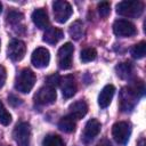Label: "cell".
<instances>
[{"label":"cell","mask_w":146,"mask_h":146,"mask_svg":"<svg viewBox=\"0 0 146 146\" xmlns=\"http://www.w3.org/2000/svg\"><path fill=\"white\" fill-rule=\"evenodd\" d=\"M96 146H112V144H111V141H110L108 139H103V140H100Z\"/></svg>","instance_id":"obj_28"},{"label":"cell","mask_w":146,"mask_h":146,"mask_svg":"<svg viewBox=\"0 0 146 146\" xmlns=\"http://www.w3.org/2000/svg\"><path fill=\"white\" fill-rule=\"evenodd\" d=\"M6 78H7V72H6V68L0 65V88L3 87L5 82H6Z\"/></svg>","instance_id":"obj_26"},{"label":"cell","mask_w":146,"mask_h":146,"mask_svg":"<svg viewBox=\"0 0 146 146\" xmlns=\"http://www.w3.org/2000/svg\"><path fill=\"white\" fill-rule=\"evenodd\" d=\"M116 71H117V75L122 79H125L128 78L130 74H131V71H132V67L130 65V63H121L117 67H116Z\"/></svg>","instance_id":"obj_22"},{"label":"cell","mask_w":146,"mask_h":146,"mask_svg":"<svg viewBox=\"0 0 146 146\" xmlns=\"http://www.w3.org/2000/svg\"><path fill=\"white\" fill-rule=\"evenodd\" d=\"M74 47L71 42L64 43L57 52V62L58 66L62 70H68L72 67V59H73Z\"/></svg>","instance_id":"obj_4"},{"label":"cell","mask_w":146,"mask_h":146,"mask_svg":"<svg viewBox=\"0 0 146 146\" xmlns=\"http://www.w3.org/2000/svg\"><path fill=\"white\" fill-rule=\"evenodd\" d=\"M75 127H76L75 121H74V119L71 117L70 115L63 116V117L59 120V122H58V128H59L62 131L67 132V133L73 132V131L75 130Z\"/></svg>","instance_id":"obj_17"},{"label":"cell","mask_w":146,"mask_h":146,"mask_svg":"<svg viewBox=\"0 0 146 146\" xmlns=\"http://www.w3.org/2000/svg\"><path fill=\"white\" fill-rule=\"evenodd\" d=\"M42 145H43V146H65L63 139H62L58 135H54V133L47 135V136L43 138Z\"/></svg>","instance_id":"obj_19"},{"label":"cell","mask_w":146,"mask_h":146,"mask_svg":"<svg viewBox=\"0 0 146 146\" xmlns=\"http://www.w3.org/2000/svg\"><path fill=\"white\" fill-rule=\"evenodd\" d=\"M56 97H57L56 88L44 84L36 91L34 96V102L38 105H50L56 100Z\"/></svg>","instance_id":"obj_6"},{"label":"cell","mask_w":146,"mask_h":146,"mask_svg":"<svg viewBox=\"0 0 146 146\" xmlns=\"http://www.w3.org/2000/svg\"><path fill=\"white\" fill-rule=\"evenodd\" d=\"M32 21L34 25L40 30L47 29V26L49 25L48 14L43 8H38L32 13Z\"/></svg>","instance_id":"obj_14"},{"label":"cell","mask_w":146,"mask_h":146,"mask_svg":"<svg viewBox=\"0 0 146 146\" xmlns=\"http://www.w3.org/2000/svg\"><path fill=\"white\" fill-rule=\"evenodd\" d=\"M146 144H145V139L144 138H141L139 141H138V144H137V146H145Z\"/></svg>","instance_id":"obj_29"},{"label":"cell","mask_w":146,"mask_h":146,"mask_svg":"<svg viewBox=\"0 0 146 146\" xmlns=\"http://www.w3.org/2000/svg\"><path fill=\"white\" fill-rule=\"evenodd\" d=\"M31 62L38 68H42V67L48 66V64L50 62V52H49V50L47 48H43V47L36 48L32 52Z\"/></svg>","instance_id":"obj_11"},{"label":"cell","mask_w":146,"mask_h":146,"mask_svg":"<svg viewBox=\"0 0 146 146\" xmlns=\"http://www.w3.org/2000/svg\"><path fill=\"white\" fill-rule=\"evenodd\" d=\"M52 10H54L55 21L59 24L65 23L73 13L72 6L67 1H64V0H57L52 2Z\"/></svg>","instance_id":"obj_3"},{"label":"cell","mask_w":146,"mask_h":146,"mask_svg":"<svg viewBox=\"0 0 146 146\" xmlns=\"http://www.w3.org/2000/svg\"><path fill=\"white\" fill-rule=\"evenodd\" d=\"M83 33H84V30H83V24L82 22L80 21H75L73 22L70 27H68V34L72 39L74 40H79L83 36Z\"/></svg>","instance_id":"obj_18"},{"label":"cell","mask_w":146,"mask_h":146,"mask_svg":"<svg viewBox=\"0 0 146 146\" xmlns=\"http://www.w3.org/2000/svg\"><path fill=\"white\" fill-rule=\"evenodd\" d=\"M100 128H102V124L98 120L96 119H90L86 125H84V129H83V132L81 133V140L84 143V144H89L90 141H92V139L99 133L100 131Z\"/></svg>","instance_id":"obj_10"},{"label":"cell","mask_w":146,"mask_h":146,"mask_svg":"<svg viewBox=\"0 0 146 146\" xmlns=\"http://www.w3.org/2000/svg\"><path fill=\"white\" fill-rule=\"evenodd\" d=\"M145 54H146V42L145 41H140L131 48V55L136 59L143 58L145 56Z\"/></svg>","instance_id":"obj_20"},{"label":"cell","mask_w":146,"mask_h":146,"mask_svg":"<svg viewBox=\"0 0 146 146\" xmlns=\"http://www.w3.org/2000/svg\"><path fill=\"white\" fill-rule=\"evenodd\" d=\"M114 92H115L114 86H112V84L105 86V87L102 89V91H100V94H99V96H98V105H99L102 108H106V107L111 104L112 98H113V96H114Z\"/></svg>","instance_id":"obj_15"},{"label":"cell","mask_w":146,"mask_h":146,"mask_svg":"<svg viewBox=\"0 0 146 146\" xmlns=\"http://www.w3.org/2000/svg\"><path fill=\"white\" fill-rule=\"evenodd\" d=\"M97 56V51L94 48H86L80 54V59L82 63H89L92 62Z\"/></svg>","instance_id":"obj_21"},{"label":"cell","mask_w":146,"mask_h":146,"mask_svg":"<svg viewBox=\"0 0 146 146\" xmlns=\"http://www.w3.org/2000/svg\"><path fill=\"white\" fill-rule=\"evenodd\" d=\"M13 137L18 146H30L31 128L27 122H19L13 132Z\"/></svg>","instance_id":"obj_5"},{"label":"cell","mask_w":146,"mask_h":146,"mask_svg":"<svg viewBox=\"0 0 146 146\" xmlns=\"http://www.w3.org/2000/svg\"><path fill=\"white\" fill-rule=\"evenodd\" d=\"M59 86H60V89H62V92H63L64 98H71L76 92L75 79L71 74L65 75L64 78H62L59 80Z\"/></svg>","instance_id":"obj_12"},{"label":"cell","mask_w":146,"mask_h":146,"mask_svg":"<svg viewBox=\"0 0 146 146\" xmlns=\"http://www.w3.org/2000/svg\"><path fill=\"white\" fill-rule=\"evenodd\" d=\"M87 112H88V106H87L86 102H83V100L74 102L68 107V115L71 117H73L74 120L82 119L87 114Z\"/></svg>","instance_id":"obj_13"},{"label":"cell","mask_w":146,"mask_h":146,"mask_svg":"<svg viewBox=\"0 0 146 146\" xmlns=\"http://www.w3.org/2000/svg\"><path fill=\"white\" fill-rule=\"evenodd\" d=\"M113 32L117 36H132L137 33L136 26L127 19H116L113 24Z\"/></svg>","instance_id":"obj_9"},{"label":"cell","mask_w":146,"mask_h":146,"mask_svg":"<svg viewBox=\"0 0 146 146\" xmlns=\"http://www.w3.org/2000/svg\"><path fill=\"white\" fill-rule=\"evenodd\" d=\"M26 52V46L22 40L18 39H13L9 44H8V49H7V54L8 57L14 60V62H19L24 58Z\"/></svg>","instance_id":"obj_8"},{"label":"cell","mask_w":146,"mask_h":146,"mask_svg":"<svg viewBox=\"0 0 146 146\" xmlns=\"http://www.w3.org/2000/svg\"><path fill=\"white\" fill-rule=\"evenodd\" d=\"M35 74L30 68H24L19 72V74L16 78L15 88L22 94H27L32 90V88L35 84Z\"/></svg>","instance_id":"obj_2"},{"label":"cell","mask_w":146,"mask_h":146,"mask_svg":"<svg viewBox=\"0 0 146 146\" xmlns=\"http://www.w3.org/2000/svg\"><path fill=\"white\" fill-rule=\"evenodd\" d=\"M59 80H60V78L58 76V74H52V75H50L46 79V84L56 88V86L59 84Z\"/></svg>","instance_id":"obj_25"},{"label":"cell","mask_w":146,"mask_h":146,"mask_svg":"<svg viewBox=\"0 0 146 146\" xmlns=\"http://www.w3.org/2000/svg\"><path fill=\"white\" fill-rule=\"evenodd\" d=\"M98 13L102 17H106L111 13V3L107 1H102L98 3Z\"/></svg>","instance_id":"obj_24"},{"label":"cell","mask_w":146,"mask_h":146,"mask_svg":"<svg viewBox=\"0 0 146 146\" xmlns=\"http://www.w3.org/2000/svg\"><path fill=\"white\" fill-rule=\"evenodd\" d=\"M8 99H9V103H10V104H11L13 106H16V105H19V104L22 103V102H21V99H18V98H17V97H15L14 95H10Z\"/></svg>","instance_id":"obj_27"},{"label":"cell","mask_w":146,"mask_h":146,"mask_svg":"<svg viewBox=\"0 0 146 146\" xmlns=\"http://www.w3.org/2000/svg\"><path fill=\"white\" fill-rule=\"evenodd\" d=\"M0 43H1V41H0Z\"/></svg>","instance_id":"obj_31"},{"label":"cell","mask_w":146,"mask_h":146,"mask_svg":"<svg viewBox=\"0 0 146 146\" xmlns=\"http://www.w3.org/2000/svg\"><path fill=\"white\" fill-rule=\"evenodd\" d=\"M144 11V5L141 1L138 0H129V1H121L116 5V13L121 16L136 18L139 17Z\"/></svg>","instance_id":"obj_1"},{"label":"cell","mask_w":146,"mask_h":146,"mask_svg":"<svg viewBox=\"0 0 146 146\" xmlns=\"http://www.w3.org/2000/svg\"><path fill=\"white\" fill-rule=\"evenodd\" d=\"M1 11H2V3L0 2V13H1Z\"/></svg>","instance_id":"obj_30"},{"label":"cell","mask_w":146,"mask_h":146,"mask_svg":"<svg viewBox=\"0 0 146 146\" xmlns=\"http://www.w3.org/2000/svg\"><path fill=\"white\" fill-rule=\"evenodd\" d=\"M62 39H63V31L57 27H52V26L46 29L43 33V38H42V40L49 44H55Z\"/></svg>","instance_id":"obj_16"},{"label":"cell","mask_w":146,"mask_h":146,"mask_svg":"<svg viewBox=\"0 0 146 146\" xmlns=\"http://www.w3.org/2000/svg\"><path fill=\"white\" fill-rule=\"evenodd\" d=\"M131 128L127 122H116L112 128V136L114 140L120 145H125L130 138Z\"/></svg>","instance_id":"obj_7"},{"label":"cell","mask_w":146,"mask_h":146,"mask_svg":"<svg viewBox=\"0 0 146 146\" xmlns=\"http://www.w3.org/2000/svg\"><path fill=\"white\" fill-rule=\"evenodd\" d=\"M11 122V115L3 106V103L0 100V123L3 125H8Z\"/></svg>","instance_id":"obj_23"}]
</instances>
